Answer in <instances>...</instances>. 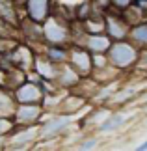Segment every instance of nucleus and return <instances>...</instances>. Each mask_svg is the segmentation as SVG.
<instances>
[{"mask_svg":"<svg viewBox=\"0 0 147 151\" xmlns=\"http://www.w3.org/2000/svg\"><path fill=\"white\" fill-rule=\"evenodd\" d=\"M8 129H9V123H8V121H2V119H0V132H6Z\"/></svg>","mask_w":147,"mask_h":151,"instance_id":"1a4fd4ad","label":"nucleus"},{"mask_svg":"<svg viewBox=\"0 0 147 151\" xmlns=\"http://www.w3.org/2000/svg\"><path fill=\"white\" fill-rule=\"evenodd\" d=\"M138 149H147V142H145V144H142V146H140Z\"/></svg>","mask_w":147,"mask_h":151,"instance_id":"9b49d317","label":"nucleus"},{"mask_svg":"<svg viewBox=\"0 0 147 151\" xmlns=\"http://www.w3.org/2000/svg\"><path fill=\"white\" fill-rule=\"evenodd\" d=\"M28 8H30V15L36 21H41L47 15V0H30L28 2Z\"/></svg>","mask_w":147,"mask_h":151,"instance_id":"f03ea898","label":"nucleus"},{"mask_svg":"<svg viewBox=\"0 0 147 151\" xmlns=\"http://www.w3.org/2000/svg\"><path fill=\"white\" fill-rule=\"evenodd\" d=\"M65 125V119H56L52 121V123H49L45 127V134H52V132H56L58 129H62V127Z\"/></svg>","mask_w":147,"mask_h":151,"instance_id":"39448f33","label":"nucleus"},{"mask_svg":"<svg viewBox=\"0 0 147 151\" xmlns=\"http://www.w3.org/2000/svg\"><path fill=\"white\" fill-rule=\"evenodd\" d=\"M82 147H84V149H87V147H93V142H86Z\"/></svg>","mask_w":147,"mask_h":151,"instance_id":"9d476101","label":"nucleus"},{"mask_svg":"<svg viewBox=\"0 0 147 151\" xmlns=\"http://www.w3.org/2000/svg\"><path fill=\"white\" fill-rule=\"evenodd\" d=\"M49 54H50L52 58H56V60H62V58H63V52H60V50H54V49H52V50H49Z\"/></svg>","mask_w":147,"mask_h":151,"instance_id":"6e6552de","label":"nucleus"},{"mask_svg":"<svg viewBox=\"0 0 147 151\" xmlns=\"http://www.w3.org/2000/svg\"><path fill=\"white\" fill-rule=\"evenodd\" d=\"M17 97H19V101H21V103H32V101H37V99H39V90L36 88V86H32V84H26V86H22V88L19 90Z\"/></svg>","mask_w":147,"mask_h":151,"instance_id":"f257e3e1","label":"nucleus"},{"mask_svg":"<svg viewBox=\"0 0 147 151\" xmlns=\"http://www.w3.org/2000/svg\"><path fill=\"white\" fill-rule=\"evenodd\" d=\"M37 67H39V73H43V75H49V77L52 75V71H50V65H45L43 62H39V63H37Z\"/></svg>","mask_w":147,"mask_h":151,"instance_id":"0eeeda50","label":"nucleus"},{"mask_svg":"<svg viewBox=\"0 0 147 151\" xmlns=\"http://www.w3.org/2000/svg\"><path fill=\"white\" fill-rule=\"evenodd\" d=\"M45 34H47V39H50V41H62L63 39V32L60 26H56L54 22H49L45 28Z\"/></svg>","mask_w":147,"mask_h":151,"instance_id":"7ed1b4c3","label":"nucleus"},{"mask_svg":"<svg viewBox=\"0 0 147 151\" xmlns=\"http://www.w3.org/2000/svg\"><path fill=\"white\" fill-rule=\"evenodd\" d=\"M17 114H19V118H21V119H34V118L37 116V108H32V106H22V108H21Z\"/></svg>","mask_w":147,"mask_h":151,"instance_id":"20e7f679","label":"nucleus"},{"mask_svg":"<svg viewBox=\"0 0 147 151\" xmlns=\"http://www.w3.org/2000/svg\"><path fill=\"white\" fill-rule=\"evenodd\" d=\"M121 121H123V118H119V116H117V118H112V119H108L106 123L103 125V131H112V129H115L117 125H121Z\"/></svg>","mask_w":147,"mask_h":151,"instance_id":"423d86ee","label":"nucleus"}]
</instances>
